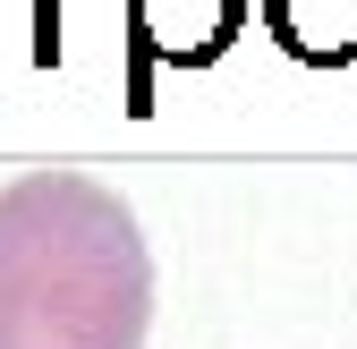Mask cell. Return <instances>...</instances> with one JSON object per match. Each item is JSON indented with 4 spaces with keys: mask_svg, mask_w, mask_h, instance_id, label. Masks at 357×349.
I'll list each match as a JSON object with an SVG mask.
<instances>
[{
    "mask_svg": "<svg viewBox=\"0 0 357 349\" xmlns=\"http://www.w3.org/2000/svg\"><path fill=\"white\" fill-rule=\"evenodd\" d=\"M153 255L102 179L26 170L0 188V349H145Z\"/></svg>",
    "mask_w": 357,
    "mask_h": 349,
    "instance_id": "6da1fadb",
    "label": "cell"
}]
</instances>
